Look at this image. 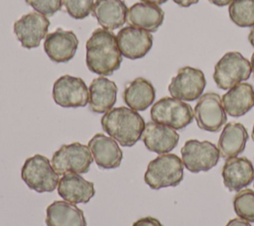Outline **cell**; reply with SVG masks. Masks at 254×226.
I'll return each instance as SVG.
<instances>
[{
	"label": "cell",
	"instance_id": "44dd1931",
	"mask_svg": "<svg viewBox=\"0 0 254 226\" xmlns=\"http://www.w3.org/2000/svg\"><path fill=\"white\" fill-rule=\"evenodd\" d=\"M92 12L103 29L112 31L126 23L128 8L122 0H96Z\"/></svg>",
	"mask_w": 254,
	"mask_h": 226
},
{
	"label": "cell",
	"instance_id": "3957f363",
	"mask_svg": "<svg viewBox=\"0 0 254 226\" xmlns=\"http://www.w3.org/2000/svg\"><path fill=\"white\" fill-rule=\"evenodd\" d=\"M184 178V164L175 154H162L152 160L145 171L144 180L152 189L177 186Z\"/></svg>",
	"mask_w": 254,
	"mask_h": 226
},
{
	"label": "cell",
	"instance_id": "8992f818",
	"mask_svg": "<svg viewBox=\"0 0 254 226\" xmlns=\"http://www.w3.org/2000/svg\"><path fill=\"white\" fill-rule=\"evenodd\" d=\"M152 121L169 126L175 130H182L193 120L191 106L174 97H163L152 106L150 111Z\"/></svg>",
	"mask_w": 254,
	"mask_h": 226
},
{
	"label": "cell",
	"instance_id": "83f0119b",
	"mask_svg": "<svg viewBox=\"0 0 254 226\" xmlns=\"http://www.w3.org/2000/svg\"><path fill=\"white\" fill-rule=\"evenodd\" d=\"M67 14L76 20L87 17L93 9V0H63Z\"/></svg>",
	"mask_w": 254,
	"mask_h": 226
},
{
	"label": "cell",
	"instance_id": "2e32d148",
	"mask_svg": "<svg viewBox=\"0 0 254 226\" xmlns=\"http://www.w3.org/2000/svg\"><path fill=\"white\" fill-rule=\"evenodd\" d=\"M87 146L100 169L112 170L120 166L123 153L113 138L97 133L89 140Z\"/></svg>",
	"mask_w": 254,
	"mask_h": 226
},
{
	"label": "cell",
	"instance_id": "277c9868",
	"mask_svg": "<svg viewBox=\"0 0 254 226\" xmlns=\"http://www.w3.org/2000/svg\"><path fill=\"white\" fill-rule=\"evenodd\" d=\"M21 177L30 189L39 193L52 192L59 183V174L50 160L40 154L25 161L21 170Z\"/></svg>",
	"mask_w": 254,
	"mask_h": 226
},
{
	"label": "cell",
	"instance_id": "f546056e",
	"mask_svg": "<svg viewBox=\"0 0 254 226\" xmlns=\"http://www.w3.org/2000/svg\"><path fill=\"white\" fill-rule=\"evenodd\" d=\"M132 226H163V224L154 217H143L133 223Z\"/></svg>",
	"mask_w": 254,
	"mask_h": 226
},
{
	"label": "cell",
	"instance_id": "ba28073f",
	"mask_svg": "<svg viewBox=\"0 0 254 226\" xmlns=\"http://www.w3.org/2000/svg\"><path fill=\"white\" fill-rule=\"evenodd\" d=\"M184 167L190 172L207 171L217 165L220 154L218 148L209 141L188 140L181 149Z\"/></svg>",
	"mask_w": 254,
	"mask_h": 226
},
{
	"label": "cell",
	"instance_id": "cb8c5ba5",
	"mask_svg": "<svg viewBox=\"0 0 254 226\" xmlns=\"http://www.w3.org/2000/svg\"><path fill=\"white\" fill-rule=\"evenodd\" d=\"M248 133L241 123H227L218 139V150L223 159L235 158L240 155L246 146Z\"/></svg>",
	"mask_w": 254,
	"mask_h": 226
},
{
	"label": "cell",
	"instance_id": "7a4b0ae2",
	"mask_svg": "<svg viewBox=\"0 0 254 226\" xmlns=\"http://www.w3.org/2000/svg\"><path fill=\"white\" fill-rule=\"evenodd\" d=\"M101 127L122 147H132L141 138L145 129L143 117L129 107L112 108L101 118Z\"/></svg>",
	"mask_w": 254,
	"mask_h": 226
},
{
	"label": "cell",
	"instance_id": "9a60e30c",
	"mask_svg": "<svg viewBox=\"0 0 254 226\" xmlns=\"http://www.w3.org/2000/svg\"><path fill=\"white\" fill-rule=\"evenodd\" d=\"M141 139L147 150L162 155L177 147L180 136L175 129L150 121L145 125Z\"/></svg>",
	"mask_w": 254,
	"mask_h": 226
},
{
	"label": "cell",
	"instance_id": "7c38bea8",
	"mask_svg": "<svg viewBox=\"0 0 254 226\" xmlns=\"http://www.w3.org/2000/svg\"><path fill=\"white\" fill-rule=\"evenodd\" d=\"M50 21L46 16L31 12L14 23L13 31L23 48L34 49L39 47L41 41L47 36Z\"/></svg>",
	"mask_w": 254,
	"mask_h": 226
},
{
	"label": "cell",
	"instance_id": "d6a6232c",
	"mask_svg": "<svg viewBox=\"0 0 254 226\" xmlns=\"http://www.w3.org/2000/svg\"><path fill=\"white\" fill-rule=\"evenodd\" d=\"M208 2H210L211 4L218 6V7H223L226 5H229L233 0H207Z\"/></svg>",
	"mask_w": 254,
	"mask_h": 226
},
{
	"label": "cell",
	"instance_id": "1f68e13d",
	"mask_svg": "<svg viewBox=\"0 0 254 226\" xmlns=\"http://www.w3.org/2000/svg\"><path fill=\"white\" fill-rule=\"evenodd\" d=\"M173 1L181 7H190V5L196 4L199 0H173Z\"/></svg>",
	"mask_w": 254,
	"mask_h": 226
},
{
	"label": "cell",
	"instance_id": "e0dca14e",
	"mask_svg": "<svg viewBox=\"0 0 254 226\" xmlns=\"http://www.w3.org/2000/svg\"><path fill=\"white\" fill-rule=\"evenodd\" d=\"M223 183L230 191H239L254 180V167L245 157L227 159L221 171Z\"/></svg>",
	"mask_w": 254,
	"mask_h": 226
},
{
	"label": "cell",
	"instance_id": "d6986e66",
	"mask_svg": "<svg viewBox=\"0 0 254 226\" xmlns=\"http://www.w3.org/2000/svg\"><path fill=\"white\" fill-rule=\"evenodd\" d=\"M47 226H86L83 211L75 204L55 200L46 210Z\"/></svg>",
	"mask_w": 254,
	"mask_h": 226
},
{
	"label": "cell",
	"instance_id": "30bf717a",
	"mask_svg": "<svg viewBox=\"0 0 254 226\" xmlns=\"http://www.w3.org/2000/svg\"><path fill=\"white\" fill-rule=\"evenodd\" d=\"M205 85L206 80L200 69L184 66L172 78L168 90L174 98L183 101H194L202 95Z\"/></svg>",
	"mask_w": 254,
	"mask_h": 226
},
{
	"label": "cell",
	"instance_id": "f1b7e54d",
	"mask_svg": "<svg viewBox=\"0 0 254 226\" xmlns=\"http://www.w3.org/2000/svg\"><path fill=\"white\" fill-rule=\"evenodd\" d=\"M36 12L44 16H53L63 5V0H25Z\"/></svg>",
	"mask_w": 254,
	"mask_h": 226
},
{
	"label": "cell",
	"instance_id": "e575fe53",
	"mask_svg": "<svg viewBox=\"0 0 254 226\" xmlns=\"http://www.w3.org/2000/svg\"><path fill=\"white\" fill-rule=\"evenodd\" d=\"M248 40H249V43L252 45V47L254 48V26L252 27L249 35H248Z\"/></svg>",
	"mask_w": 254,
	"mask_h": 226
},
{
	"label": "cell",
	"instance_id": "603a6c76",
	"mask_svg": "<svg viewBox=\"0 0 254 226\" xmlns=\"http://www.w3.org/2000/svg\"><path fill=\"white\" fill-rule=\"evenodd\" d=\"M226 114L231 117L245 115L254 106V89L250 83L241 82L228 89L221 98Z\"/></svg>",
	"mask_w": 254,
	"mask_h": 226
},
{
	"label": "cell",
	"instance_id": "5b68a950",
	"mask_svg": "<svg viewBox=\"0 0 254 226\" xmlns=\"http://www.w3.org/2000/svg\"><path fill=\"white\" fill-rule=\"evenodd\" d=\"M252 72L250 61L238 52H228L216 62L213 79L217 87L228 90L247 80Z\"/></svg>",
	"mask_w": 254,
	"mask_h": 226
},
{
	"label": "cell",
	"instance_id": "484cf974",
	"mask_svg": "<svg viewBox=\"0 0 254 226\" xmlns=\"http://www.w3.org/2000/svg\"><path fill=\"white\" fill-rule=\"evenodd\" d=\"M230 20L238 27L254 26V0H233L228 7Z\"/></svg>",
	"mask_w": 254,
	"mask_h": 226
},
{
	"label": "cell",
	"instance_id": "8fae6325",
	"mask_svg": "<svg viewBox=\"0 0 254 226\" xmlns=\"http://www.w3.org/2000/svg\"><path fill=\"white\" fill-rule=\"evenodd\" d=\"M52 93L56 104L64 108L84 107L89 100L88 88L83 79L68 74L55 81Z\"/></svg>",
	"mask_w": 254,
	"mask_h": 226
},
{
	"label": "cell",
	"instance_id": "4fadbf2b",
	"mask_svg": "<svg viewBox=\"0 0 254 226\" xmlns=\"http://www.w3.org/2000/svg\"><path fill=\"white\" fill-rule=\"evenodd\" d=\"M116 39L121 55L130 59L145 56L153 46V36L150 32L132 26L122 28Z\"/></svg>",
	"mask_w": 254,
	"mask_h": 226
},
{
	"label": "cell",
	"instance_id": "4dcf8cb0",
	"mask_svg": "<svg viewBox=\"0 0 254 226\" xmlns=\"http://www.w3.org/2000/svg\"><path fill=\"white\" fill-rule=\"evenodd\" d=\"M226 226H252L248 221L241 218H233L229 220Z\"/></svg>",
	"mask_w": 254,
	"mask_h": 226
},
{
	"label": "cell",
	"instance_id": "5bb4252c",
	"mask_svg": "<svg viewBox=\"0 0 254 226\" xmlns=\"http://www.w3.org/2000/svg\"><path fill=\"white\" fill-rule=\"evenodd\" d=\"M78 39L72 31L58 28L47 35L44 42V51L49 58L55 62H67L77 50Z\"/></svg>",
	"mask_w": 254,
	"mask_h": 226
},
{
	"label": "cell",
	"instance_id": "ac0fdd59",
	"mask_svg": "<svg viewBox=\"0 0 254 226\" xmlns=\"http://www.w3.org/2000/svg\"><path fill=\"white\" fill-rule=\"evenodd\" d=\"M59 195L72 204L87 203L95 194L94 184L77 173H66L58 183Z\"/></svg>",
	"mask_w": 254,
	"mask_h": 226
},
{
	"label": "cell",
	"instance_id": "4316f807",
	"mask_svg": "<svg viewBox=\"0 0 254 226\" xmlns=\"http://www.w3.org/2000/svg\"><path fill=\"white\" fill-rule=\"evenodd\" d=\"M233 208L239 218L254 222V190H239L233 198Z\"/></svg>",
	"mask_w": 254,
	"mask_h": 226
},
{
	"label": "cell",
	"instance_id": "7402d4cb",
	"mask_svg": "<svg viewBox=\"0 0 254 226\" xmlns=\"http://www.w3.org/2000/svg\"><path fill=\"white\" fill-rule=\"evenodd\" d=\"M164 18L165 13L158 5L138 2L128 9L126 21L132 27L156 32L163 24Z\"/></svg>",
	"mask_w": 254,
	"mask_h": 226
},
{
	"label": "cell",
	"instance_id": "8d00e7d4",
	"mask_svg": "<svg viewBox=\"0 0 254 226\" xmlns=\"http://www.w3.org/2000/svg\"><path fill=\"white\" fill-rule=\"evenodd\" d=\"M251 136H252V140L254 141V126H253V130H252V135Z\"/></svg>",
	"mask_w": 254,
	"mask_h": 226
},
{
	"label": "cell",
	"instance_id": "ffe728a7",
	"mask_svg": "<svg viewBox=\"0 0 254 226\" xmlns=\"http://www.w3.org/2000/svg\"><path fill=\"white\" fill-rule=\"evenodd\" d=\"M117 91L114 81L104 76L94 78L88 88L89 109L94 113H106L116 103Z\"/></svg>",
	"mask_w": 254,
	"mask_h": 226
},
{
	"label": "cell",
	"instance_id": "836d02e7",
	"mask_svg": "<svg viewBox=\"0 0 254 226\" xmlns=\"http://www.w3.org/2000/svg\"><path fill=\"white\" fill-rule=\"evenodd\" d=\"M144 3H148V4H154V5H161L166 3L168 0H141Z\"/></svg>",
	"mask_w": 254,
	"mask_h": 226
},
{
	"label": "cell",
	"instance_id": "52a82bcc",
	"mask_svg": "<svg viewBox=\"0 0 254 226\" xmlns=\"http://www.w3.org/2000/svg\"><path fill=\"white\" fill-rule=\"evenodd\" d=\"M93 161L88 148L78 142L63 145L55 152L52 158V166L58 174L86 173Z\"/></svg>",
	"mask_w": 254,
	"mask_h": 226
},
{
	"label": "cell",
	"instance_id": "6da1fadb",
	"mask_svg": "<svg viewBox=\"0 0 254 226\" xmlns=\"http://www.w3.org/2000/svg\"><path fill=\"white\" fill-rule=\"evenodd\" d=\"M87 68L99 75H111L119 69L122 55L119 51L116 36L109 30H94L86 42Z\"/></svg>",
	"mask_w": 254,
	"mask_h": 226
},
{
	"label": "cell",
	"instance_id": "9c48e42d",
	"mask_svg": "<svg viewBox=\"0 0 254 226\" xmlns=\"http://www.w3.org/2000/svg\"><path fill=\"white\" fill-rule=\"evenodd\" d=\"M193 117L201 130L218 132L227 121L221 97L214 92L202 94L194 106Z\"/></svg>",
	"mask_w": 254,
	"mask_h": 226
},
{
	"label": "cell",
	"instance_id": "d590c367",
	"mask_svg": "<svg viewBox=\"0 0 254 226\" xmlns=\"http://www.w3.org/2000/svg\"><path fill=\"white\" fill-rule=\"evenodd\" d=\"M250 63H251V69H252V72H253V75H254V53H253L252 56H251V61H250Z\"/></svg>",
	"mask_w": 254,
	"mask_h": 226
},
{
	"label": "cell",
	"instance_id": "d4e9b609",
	"mask_svg": "<svg viewBox=\"0 0 254 226\" xmlns=\"http://www.w3.org/2000/svg\"><path fill=\"white\" fill-rule=\"evenodd\" d=\"M122 97L129 108L144 111L155 101L156 90L149 80L137 77L126 84Z\"/></svg>",
	"mask_w": 254,
	"mask_h": 226
}]
</instances>
